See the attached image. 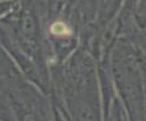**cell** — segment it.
<instances>
[{
	"instance_id": "6da1fadb",
	"label": "cell",
	"mask_w": 146,
	"mask_h": 121,
	"mask_svg": "<svg viewBox=\"0 0 146 121\" xmlns=\"http://www.w3.org/2000/svg\"><path fill=\"white\" fill-rule=\"evenodd\" d=\"M50 32L56 36H67L70 34V28H68L65 23L61 21L55 22L50 26Z\"/></svg>"
}]
</instances>
